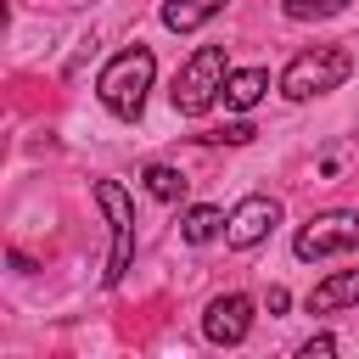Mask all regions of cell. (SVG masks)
<instances>
[{"label":"cell","mask_w":359,"mask_h":359,"mask_svg":"<svg viewBox=\"0 0 359 359\" xmlns=\"http://www.w3.org/2000/svg\"><path fill=\"white\" fill-rule=\"evenodd\" d=\"M151 79H157V56H151L146 45H129V50H118V56L101 67L95 95H101V107H107L112 118L135 123V118L146 112V90H151Z\"/></svg>","instance_id":"cell-1"},{"label":"cell","mask_w":359,"mask_h":359,"mask_svg":"<svg viewBox=\"0 0 359 359\" xmlns=\"http://www.w3.org/2000/svg\"><path fill=\"white\" fill-rule=\"evenodd\" d=\"M224 79H230L224 45H196V50L185 56V67L174 73V90H168L174 112H180V118H202V112L224 95Z\"/></svg>","instance_id":"cell-2"},{"label":"cell","mask_w":359,"mask_h":359,"mask_svg":"<svg viewBox=\"0 0 359 359\" xmlns=\"http://www.w3.org/2000/svg\"><path fill=\"white\" fill-rule=\"evenodd\" d=\"M348 73H353V56H348L342 45H314V50H303V56L286 62L280 95H286V101H314V95H325V90H342Z\"/></svg>","instance_id":"cell-3"},{"label":"cell","mask_w":359,"mask_h":359,"mask_svg":"<svg viewBox=\"0 0 359 359\" xmlns=\"http://www.w3.org/2000/svg\"><path fill=\"white\" fill-rule=\"evenodd\" d=\"M292 252H297L303 264H320V258H337V252H359V208L314 213V219L292 236Z\"/></svg>","instance_id":"cell-4"},{"label":"cell","mask_w":359,"mask_h":359,"mask_svg":"<svg viewBox=\"0 0 359 359\" xmlns=\"http://www.w3.org/2000/svg\"><path fill=\"white\" fill-rule=\"evenodd\" d=\"M95 202H101V213H107V224H112V252H107L101 280L118 286V280L129 275V258H135V202H129V191H123L118 180H95Z\"/></svg>","instance_id":"cell-5"},{"label":"cell","mask_w":359,"mask_h":359,"mask_svg":"<svg viewBox=\"0 0 359 359\" xmlns=\"http://www.w3.org/2000/svg\"><path fill=\"white\" fill-rule=\"evenodd\" d=\"M247 331H252V297L247 292H219L202 314V337L213 348H236V342H247Z\"/></svg>","instance_id":"cell-6"},{"label":"cell","mask_w":359,"mask_h":359,"mask_svg":"<svg viewBox=\"0 0 359 359\" xmlns=\"http://www.w3.org/2000/svg\"><path fill=\"white\" fill-rule=\"evenodd\" d=\"M275 224H280V202H275V196H241V202L230 208V219H224V241H230L236 252H247V247H258Z\"/></svg>","instance_id":"cell-7"},{"label":"cell","mask_w":359,"mask_h":359,"mask_svg":"<svg viewBox=\"0 0 359 359\" xmlns=\"http://www.w3.org/2000/svg\"><path fill=\"white\" fill-rule=\"evenodd\" d=\"M353 303H359V269H337L309 292V314H337V309H353Z\"/></svg>","instance_id":"cell-8"},{"label":"cell","mask_w":359,"mask_h":359,"mask_svg":"<svg viewBox=\"0 0 359 359\" xmlns=\"http://www.w3.org/2000/svg\"><path fill=\"white\" fill-rule=\"evenodd\" d=\"M264 90H269V73L264 67H230V79H224V107L230 112H247V107H258L264 101Z\"/></svg>","instance_id":"cell-9"},{"label":"cell","mask_w":359,"mask_h":359,"mask_svg":"<svg viewBox=\"0 0 359 359\" xmlns=\"http://www.w3.org/2000/svg\"><path fill=\"white\" fill-rule=\"evenodd\" d=\"M219 11H224V0H163V28L168 34H196Z\"/></svg>","instance_id":"cell-10"},{"label":"cell","mask_w":359,"mask_h":359,"mask_svg":"<svg viewBox=\"0 0 359 359\" xmlns=\"http://www.w3.org/2000/svg\"><path fill=\"white\" fill-rule=\"evenodd\" d=\"M224 208H208V202H196V208H185L180 213V236L191 241V247H208V241H219L224 236Z\"/></svg>","instance_id":"cell-11"},{"label":"cell","mask_w":359,"mask_h":359,"mask_svg":"<svg viewBox=\"0 0 359 359\" xmlns=\"http://www.w3.org/2000/svg\"><path fill=\"white\" fill-rule=\"evenodd\" d=\"M140 180H146V191H151L157 202H180V196H185V174L168 168V163H146Z\"/></svg>","instance_id":"cell-12"},{"label":"cell","mask_w":359,"mask_h":359,"mask_svg":"<svg viewBox=\"0 0 359 359\" xmlns=\"http://www.w3.org/2000/svg\"><path fill=\"white\" fill-rule=\"evenodd\" d=\"M348 0H280V11L292 17V22H320V17H337Z\"/></svg>","instance_id":"cell-13"},{"label":"cell","mask_w":359,"mask_h":359,"mask_svg":"<svg viewBox=\"0 0 359 359\" xmlns=\"http://www.w3.org/2000/svg\"><path fill=\"white\" fill-rule=\"evenodd\" d=\"M258 129L252 123H224V129H213V135H202V140H224V146H247Z\"/></svg>","instance_id":"cell-14"},{"label":"cell","mask_w":359,"mask_h":359,"mask_svg":"<svg viewBox=\"0 0 359 359\" xmlns=\"http://www.w3.org/2000/svg\"><path fill=\"white\" fill-rule=\"evenodd\" d=\"M325 353H337V337H309L297 348V359H325Z\"/></svg>","instance_id":"cell-15"},{"label":"cell","mask_w":359,"mask_h":359,"mask_svg":"<svg viewBox=\"0 0 359 359\" xmlns=\"http://www.w3.org/2000/svg\"><path fill=\"white\" fill-rule=\"evenodd\" d=\"M286 303H292L286 286H269V314H286Z\"/></svg>","instance_id":"cell-16"}]
</instances>
